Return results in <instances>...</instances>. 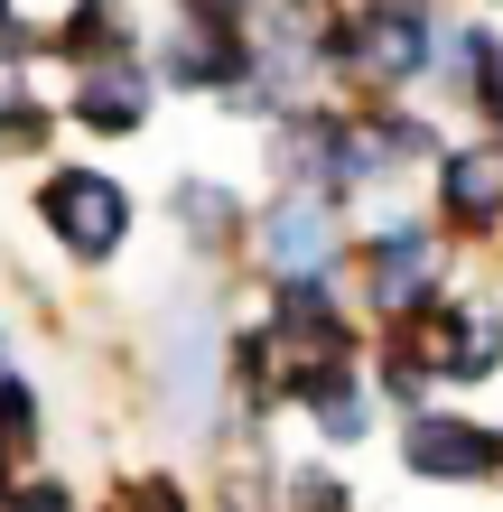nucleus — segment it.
Segmentation results:
<instances>
[{
    "label": "nucleus",
    "instance_id": "obj_1",
    "mask_svg": "<svg viewBox=\"0 0 503 512\" xmlns=\"http://www.w3.org/2000/svg\"><path fill=\"white\" fill-rule=\"evenodd\" d=\"M429 47H438V10H429V0H364V10H345L336 38H327V56L354 84H373V94L420 84L429 75Z\"/></svg>",
    "mask_w": 503,
    "mask_h": 512
},
{
    "label": "nucleus",
    "instance_id": "obj_2",
    "mask_svg": "<svg viewBox=\"0 0 503 512\" xmlns=\"http://www.w3.org/2000/svg\"><path fill=\"white\" fill-rule=\"evenodd\" d=\"M38 224L56 233L66 261H112L131 243V187L103 168H47L38 177Z\"/></svg>",
    "mask_w": 503,
    "mask_h": 512
},
{
    "label": "nucleus",
    "instance_id": "obj_3",
    "mask_svg": "<svg viewBox=\"0 0 503 512\" xmlns=\"http://www.w3.org/2000/svg\"><path fill=\"white\" fill-rule=\"evenodd\" d=\"M438 280H448V243H438V224H382L364 233V308L382 326H410L438 298Z\"/></svg>",
    "mask_w": 503,
    "mask_h": 512
},
{
    "label": "nucleus",
    "instance_id": "obj_4",
    "mask_svg": "<svg viewBox=\"0 0 503 512\" xmlns=\"http://www.w3.org/2000/svg\"><path fill=\"white\" fill-rule=\"evenodd\" d=\"M401 466L420 485H494L503 475V429L466 410H410L401 419Z\"/></svg>",
    "mask_w": 503,
    "mask_h": 512
},
{
    "label": "nucleus",
    "instance_id": "obj_5",
    "mask_svg": "<svg viewBox=\"0 0 503 512\" xmlns=\"http://www.w3.org/2000/svg\"><path fill=\"white\" fill-rule=\"evenodd\" d=\"M410 345L429 354V382H494L503 373V308L494 298H429L410 317Z\"/></svg>",
    "mask_w": 503,
    "mask_h": 512
},
{
    "label": "nucleus",
    "instance_id": "obj_6",
    "mask_svg": "<svg viewBox=\"0 0 503 512\" xmlns=\"http://www.w3.org/2000/svg\"><path fill=\"white\" fill-rule=\"evenodd\" d=\"M252 252H261V270H271V289H289V280H336L345 224H336L327 196H289L280 187V205L252 224Z\"/></svg>",
    "mask_w": 503,
    "mask_h": 512
},
{
    "label": "nucleus",
    "instance_id": "obj_7",
    "mask_svg": "<svg viewBox=\"0 0 503 512\" xmlns=\"http://www.w3.org/2000/svg\"><path fill=\"white\" fill-rule=\"evenodd\" d=\"M438 224L448 233H503V140L438 149Z\"/></svg>",
    "mask_w": 503,
    "mask_h": 512
},
{
    "label": "nucleus",
    "instance_id": "obj_8",
    "mask_svg": "<svg viewBox=\"0 0 503 512\" xmlns=\"http://www.w3.org/2000/svg\"><path fill=\"white\" fill-rule=\"evenodd\" d=\"M289 401L308 410V429L327 438V447H364V438H373V419H382V391H373L364 364H327V373L289 382Z\"/></svg>",
    "mask_w": 503,
    "mask_h": 512
},
{
    "label": "nucleus",
    "instance_id": "obj_9",
    "mask_svg": "<svg viewBox=\"0 0 503 512\" xmlns=\"http://www.w3.org/2000/svg\"><path fill=\"white\" fill-rule=\"evenodd\" d=\"M75 122L84 131H103V140H122V131H140L150 122V75L140 66H84V84H75Z\"/></svg>",
    "mask_w": 503,
    "mask_h": 512
},
{
    "label": "nucleus",
    "instance_id": "obj_10",
    "mask_svg": "<svg viewBox=\"0 0 503 512\" xmlns=\"http://www.w3.org/2000/svg\"><path fill=\"white\" fill-rule=\"evenodd\" d=\"M168 215H177V233H187L196 252H224V243H243V233H252L243 196L215 187V177H177V187H168Z\"/></svg>",
    "mask_w": 503,
    "mask_h": 512
},
{
    "label": "nucleus",
    "instance_id": "obj_11",
    "mask_svg": "<svg viewBox=\"0 0 503 512\" xmlns=\"http://www.w3.org/2000/svg\"><path fill=\"white\" fill-rule=\"evenodd\" d=\"M47 447V410H38V382L10 364V345H0V466H28Z\"/></svg>",
    "mask_w": 503,
    "mask_h": 512
},
{
    "label": "nucleus",
    "instance_id": "obj_12",
    "mask_svg": "<svg viewBox=\"0 0 503 512\" xmlns=\"http://www.w3.org/2000/svg\"><path fill=\"white\" fill-rule=\"evenodd\" d=\"M56 47H66V56H122V47H131V28L112 19V0H84V10L56 28Z\"/></svg>",
    "mask_w": 503,
    "mask_h": 512
},
{
    "label": "nucleus",
    "instance_id": "obj_13",
    "mask_svg": "<svg viewBox=\"0 0 503 512\" xmlns=\"http://www.w3.org/2000/svg\"><path fill=\"white\" fill-rule=\"evenodd\" d=\"M0 512H75V485H66V475H10Z\"/></svg>",
    "mask_w": 503,
    "mask_h": 512
},
{
    "label": "nucleus",
    "instance_id": "obj_14",
    "mask_svg": "<svg viewBox=\"0 0 503 512\" xmlns=\"http://www.w3.org/2000/svg\"><path fill=\"white\" fill-rule=\"evenodd\" d=\"M466 94H476V112L494 122V140H503V47L485 38V56H476V84H466Z\"/></svg>",
    "mask_w": 503,
    "mask_h": 512
},
{
    "label": "nucleus",
    "instance_id": "obj_15",
    "mask_svg": "<svg viewBox=\"0 0 503 512\" xmlns=\"http://www.w3.org/2000/svg\"><path fill=\"white\" fill-rule=\"evenodd\" d=\"M0 494H10V466H0Z\"/></svg>",
    "mask_w": 503,
    "mask_h": 512
},
{
    "label": "nucleus",
    "instance_id": "obj_16",
    "mask_svg": "<svg viewBox=\"0 0 503 512\" xmlns=\"http://www.w3.org/2000/svg\"><path fill=\"white\" fill-rule=\"evenodd\" d=\"M0 28H10V0H0Z\"/></svg>",
    "mask_w": 503,
    "mask_h": 512
}]
</instances>
